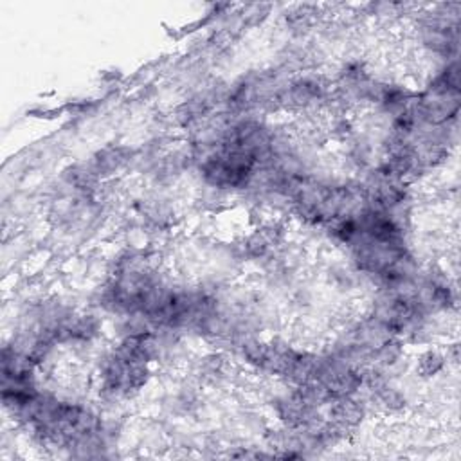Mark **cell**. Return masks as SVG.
Listing matches in <instances>:
<instances>
[{"instance_id": "obj_3", "label": "cell", "mask_w": 461, "mask_h": 461, "mask_svg": "<svg viewBox=\"0 0 461 461\" xmlns=\"http://www.w3.org/2000/svg\"><path fill=\"white\" fill-rule=\"evenodd\" d=\"M321 92V85L317 83V81H314V79H301V81H296L290 87V90H287L281 96V99L285 103H289V105H308L310 101L319 98Z\"/></svg>"}, {"instance_id": "obj_4", "label": "cell", "mask_w": 461, "mask_h": 461, "mask_svg": "<svg viewBox=\"0 0 461 461\" xmlns=\"http://www.w3.org/2000/svg\"><path fill=\"white\" fill-rule=\"evenodd\" d=\"M442 368H443L442 355L433 354V351L422 355V359H420V364H418V369L424 377H431V375L438 373Z\"/></svg>"}, {"instance_id": "obj_5", "label": "cell", "mask_w": 461, "mask_h": 461, "mask_svg": "<svg viewBox=\"0 0 461 461\" xmlns=\"http://www.w3.org/2000/svg\"><path fill=\"white\" fill-rule=\"evenodd\" d=\"M270 243H272V240H270L265 233H258L254 234V236L249 238V242L245 247H247L249 256L260 258L263 256V254H267V251L270 249Z\"/></svg>"}, {"instance_id": "obj_1", "label": "cell", "mask_w": 461, "mask_h": 461, "mask_svg": "<svg viewBox=\"0 0 461 461\" xmlns=\"http://www.w3.org/2000/svg\"><path fill=\"white\" fill-rule=\"evenodd\" d=\"M132 152L128 148H123V146H117V148H105L101 152L94 155L92 163H90V168L96 172L98 177H105V175H110V173L121 170L128 158H130Z\"/></svg>"}, {"instance_id": "obj_2", "label": "cell", "mask_w": 461, "mask_h": 461, "mask_svg": "<svg viewBox=\"0 0 461 461\" xmlns=\"http://www.w3.org/2000/svg\"><path fill=\"white\" fill-rule=\"evenodd\" d=\"M362 416L364 409L360 407V404L351 400L349 396L337 398L336 404L331 405L330 409V422L337 425L340 431H348L349 427H355L362 420Z\"/></svg>"}, {"instance_id": "obj_6", "label": "cell", "mask_w": 461, "mask_h": 461, "mask_svg": "<svg viewBox=\"0 0 461 461\" xmlns=\"http://www.w3.org/2000/svg\"><path fill=\"white\" fill-rule=\"evenodd\" d=\"M377 395L378 400L382 402L386 407H389V409H400L402 405L405 404L404 396L396 389H393V387H377Z\"/></svg>"}]
</instances>
